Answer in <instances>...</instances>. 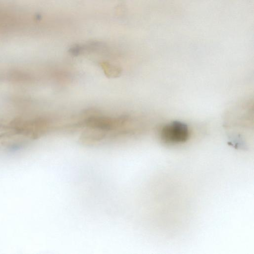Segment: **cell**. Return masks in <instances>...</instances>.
Listing matches in <instances>:
<instances>
[{
    "label": "cell",
    "instance_id": "6da1fadb",
    "mask_svg": "<svg viewBox=\"0 0 254 254\" xmlns=\"http://www.w3.org/2000/svg\"><path fill=\"white\" fill-rule=\"evenodd\" d=\"M160 135L163 142L169 144H177L186 142L190 135L186 124L180 121H173L164 126Z\"/></svg>",
    "mask_w": 254,
    "mask_h": 254
},
{
    "label": "cell",
    "instance_id": "7a4b0ae2",
    "mask_svg": "<svg viewBox=\"0 0 254 254\" xmlns=\"http://www.w3.org/2000/svg\"><path fill=\"white\" fill-rule=\"evenodd\" d=\"M86 124L91 127L106 131L111 129L115 122L106 117H91L87 119Z\"/></svg>",
    "mask_w": 254,
    "mask_h": 254
}]
</instances>
